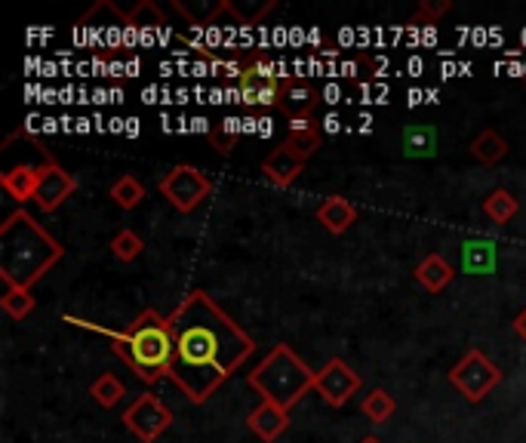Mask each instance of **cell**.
Here are the masks:
<instances>
[{"label": "cell", "instance_id": "23", "mask_svg": "<svg viewBox=\"0 0 526 443\" xmlns=\"http://www.w3.org/2000/svg\"><path fill=\"white\" fill-rule=\"evenodd\" d=\"M145 197V188L136 176H120L114 185H111V200L120 207V210H136Z\"/></svg>", "mask_w": 526, "mask_h": 443}, {"label": "cell", "instance_id": "14", "mask_svg": "<svg viewBox=\"0 0 526 443\" xmlns=\"http://www.w3.org/2000/svg\"><path fill=\"white\" fill-rule=\"evenodd\" d=\"M317 222L327 228L330 234H345L357 222V207L351 204V200H345L342 194H333V197H327L320 204Z\"/></svg>", "mask_w": 526, "mask_h": 443}, {"label": "cell", "instance_id": "18", "mask_svg": "<svg viewBox=\"0 0 526 443\" xmlns=\"http://www.w3.org/2000/svg\"><path fill=\"white\" fill-rule=\"evenodd\" d=\"M314 102H317V93L305 84V80H283L277 105L290 114V120H293V117H305V114H311Z\"/></svg>", "mask_w": 526, "mask_h": 443}, {"label": "cell", "instance_id": "6", "mask_svg": "<svg viewBox=\"0 0 526 443\" xmlns=\"http://www.w3.org/2000/svg\"><path fill=\"white\" fill-rule=\"evenodd\" d=\"M160 194H164L173 210L179 213H194L204 200L213 194V182L191 164L173 167L164 179H160Z\"/></svg>", "mask_w": 526, "mask_h": 443}, {"label": "cell", "instance_id": "24", "mask_svg": "<svg viewBox=\"0 0 526 443\" xmlns=\"http://www.w3.org/2000/svg\"><path fill=\"white\" fill-rule=\"evenodd\" d=\"M90 394H93V400H96L99 407L111 410V407H117V404H120V397L127 394V388H124V382H120L114 373H102V376L93 382Z\"/></svg>", "mask_w": 526, "mask_h": 443}, {"label": "cell", "instance_id": "20", "mask_svg": "<svg viewBox=\"0 0 526 443\" xmlns=\"http://www.w3.org/2000/svg\"><path fill=\"white\" fill-rule=\"evenodd\" d=\"M517 207H520L517 197L508 188H496L487 194V200H483V213H487V219L496 225H508L517 216Z\"/></svg>", "mask_w": 526, "mask_h": 443}, {"label": "cell", "instance_id": "21", "mask_svg": "<svg viewBox=\"0 0 526 443\" xmlns=\"http://www.w3.org/2000/svg\"><path fill=\"white\" fill-rule=\"evenodd\" d=\"M471 154L480 160V164H499V160H505V154H508V142L496 130H483L471 142Z\"/></svg>", "mask_w": 526, "mask_h": 443}, {"label": "cell", "instance_id": "30", "mask_svg": "<svg viewBox=\"0 0 526 443\" xmlns=\"http://www.w3.org/2000/svg\"><path fill=\"white\" fill-rule=\"evenodd\" d=\"M514 330H517V333H520V336L526 339V308H523V311L517 314V320H514Z\"/></svg>", "mask_w": 526, "mask_h": 443}, {"label": "cell", "instance_id": "8", "mask_svg": "<svg viewBox=\"0 0 526 443\" xmlns=\"http://www.w3.org/2000/svg\"><path fill=\"white\" fill-rule=\"evenodd\" d=\"M240 102L247 105H277L283 80L274 74V65L268 59H253L244 74H240Z\"/></svg>", "mask_w": 526, "mask_h": 443}, {"label": "cell", "instance_id": "19", "mask_svg": "<svg viewBox=\"0 0 526 443\" xmlns=\"http://www.w3.org/2000/svg\"><path fill=\"white\" fill-rule=\"evenodd\" d=\"M37 179H40V170H37V167H16V170H10V173L0 176V185H4V191H7L13 200H34Z\"/></svg>", "mask_w": 526, "mask_h": 443}, {"label": "cell", "instance_id": "28", "mask_svg": "<svg viewBox=\"0 0 526 443\" xmlns=\"http://www.w3.org/2000/svg\"><path fill=\"white\" fill-rule=\"evenodd\" d=\"M127 22L130 25H136V28H160V25H164V16H160L157 13V7L154 4H148V0H145V4H139L133 13H127Z\"/></svg>", "mask_w": 526, "mask_h": 443}, {"label": "cell", "instance_id": "1", "mask_svg": "<svg viewBox=\"0 0 526 443\" xmlns=\"http://www.w3.org/2000/svg\"><path fill=\"white\" fill-rule=\"evenodd\" d=\"M170 327L176 339L170 379L191 404H207L210 394L256 351L253 336L240 330L204 290L179 302Z\"/></svg>", "mask_w": 526, "mask_h": 443}, {"label": "cell", "instance_id": "10", "mask_svg": "<svg viewBox=\"0 0 526 443\" xmlns=\"http://www.w3.org/2000/svg\"><path fill=\"white\" fill-rule=\"evenodd\" d=\"M40 170V179H37V191H34V204L44 210V213H56L65 200L74 194L77 182L71 173H65L56 160H47L44 167H37Z\"/></svg>", "mask_w": 526, "mask_h": 443}, {"label": "cell", "instance_id": "15", "mask_svg": "<svg viewBox=\"0 0 526 443\" xmlns=\"http://www.w3.org/2000/svg\"><path fill=\"white\" fill-rule=\"evenodd\" d=\"M400 148L413 160H431L437 154V127L434 124H410L400 136Z\"/></svg>", "mask_w": 526, "mask_h": 443}, {"label": "cell", "instance_id": "17", "mask_svg": "<svg viewBox=\"0 0 526 443\" xmlns=\"http://www.w3.org/2000/svg\"><path fill=\"white\" fill-rule=\"evenodd\" d=\"M453 277H456L453 265H450L447 259H443L440 253H431V256H425V259L416 265V280H419V284H422L428 293H440L443 287H450Z\"/></svg>", "mask_w": 526, "mask_h": 443}, {"label": "cell", "instance_id": "31", "mask_svg": "<svg viewBox=\"0 0 526 443\" xmlns=\"http://www.w3.org/2000/svg\"><path fill=\"white\" fill-rule=\"evenodd\" d=\"M357 443H382V440H379V437H373V434H370V437H360V440H357Z\"/></svg>", "mask_w": 526, "mask_h": 443}, {"label": "cell", "instance_id": "29", "mask_svg": "<svg viewBox=\"0 0 526 443\" xmlns=\"http://www.w3.org/2000/svg\"><path fill=\"white\" fill-rule=\"evenodd\" d=\"M450 10H453L450 0H425V4L419 7V16L422 19H440L443 13H450Z\"/></svg>", "mask_w": 526, "mask_h": 443}, {"label": "cell", "instance_id": "4", "mask_svg": "<svg viewBox=\"0 0 526 443\" xmlns=\"http://www.w3.org/2000/svg\"><path fill=\"white\" fill-rule=\"evenodd\" d=\"M314 376L317 373L290 345H274L262 357V364L250 373V385L262 394V400H271V404L290 413L302 400V394L314 388Z\"/></svg>", "mask_w": 526, "mask_h": 443}, {"label": "cell", "instance_id": "27", "mask_svg": "<svg viewBox=\"0 0 526 443\" xmlns=\"http://www.w3.org/2000/svg\"><path fill=\"white\" fill-rule=\"evenodd\" d=\"M237 120H225V124H216L210 130V145L219 151V154H231L234 145H237Z\"/></svg>", "mask_w": 526, "mask_h": 443}, {"label": "cell", "instance_id": "13", "mask_svg": "<svg viewBox=\"0 0 526 443\" xmlns=\"http://www.w3.org/2000/svg\"><path fill=\"white\" fill-rule=\"evenodd\" d=\"M499 265V250L493 240L474 237L462 247V271L465 274H496Z\"/></svg>", "mask_w": 526, "mask_h": 443}, {"label": "cell", "instance_id": "2", "mask_svg": "<svg viewBox=\"0 0 526 443\" xmlns=\"http://www.w3.org/2000/svg\"><path fill=\"white\" fill-rule=\"evenodd\" d=\"M65 320L68 324L90 327V330L108 336L114 342L111 345L114 354L124 360L142 382L154 385L157 379H170V367H173V357H176V339H173L170 317L157 314L154 308L142 311L124 333L93 327V324H87V320H77V317H65Z\"/></svg>", "mask_w": 526, "mask_h": 443}, {"label": "cell", "instance_id": "11", "mask_svg": "<svg viewBox=\"0 0 526 443\" xmlns=\"http://www.w3.org/2000/svg\"><path fill=\"white\" fill-rule=\"evenodd\" d=\"M305 170V160H299L287 145H277L265 160H262V173L274 188H290Z\"/></svg>", "mask_w": 526, "mask_h": 443}, {"label": "cell", "instance_id": "26", "mask_svg": "<svg viewBox=\"0 0 526 443\" xmlns=\"http://www.w3.org/2000/svg\"><path fill=\"white\" fill-rule=\"evenodd\" d=\"M142 250H145V244H142V237L133 228H124L120 234H114V240H111V253L120 262H136L142 256Z\"/></svg>", "mask_w": 526, "mask_h": 443}, {"label": "cell", "instance_id": "22", "mask_svg": "<svg viewBox=\"0 0 526 443\" xmlns=\"http://www.w3.org/2000/svg\"><path fill=\"white\" fill-rule=\"evenodd\" d=\"M360 410H363V416H367L370 422H376V425H382V422H388L391 416H394V410H397V404H394V397L385 391V388H373L367 397H363V404H360Z\"/></svg>", "mask_w": 526, "mask_h": 443}, {"label": "cell", "instance_id": "25", "mask_svg": "<svg viewBox=\"0 0 526 443\" xmlns=\"http://www.w3.org/2000/svg\"><path fill=\"white\" fill-rule=\"evenodd\" d=\"M37 299L31 296V290H22V287H7L4 299H0V308H4L13 320H25L31 311H34Z\"/></svg>", "mask_w": 526, "mask_h": 443}, {"label": "cell", "instance_id": "7", "mask_svg": "<svg viewBox=\"0 0 526 443\" xmlns=\"http://www.w3.org/2000/svg\"><path fill=\"white\" fill-rule=\"evenodd\" d=\"M124 425L142 440V443H154L160 434H164L173 425V413L160 404L157 394H139L136 404L124 413Z\"/></svg>", "mask_w": 526, "mask_h": 443}, {"label": "cell", "instance_id": "12", "mask_svg": "<svg viewBox=\"0 0 526 443\" xmlns=\"http://www.w3.org/2000/svg\"><path fill=\"white\" fill-rule=\"evenodd\" d=\"M247 425H250V431H253L259 440L274 443L283 431H287L290 416H287V410H283V407L271 404V400H262V404L247 416Z\"/></svg>", "mask_w": 526, "mask_h": 443}, {"label": "cell", "instance_id": "3", "mask_svg": "<svg viewBox=\"0 0 526 443\" xmlns=\"http://www.w3.org/2000/svg\"><path fill=\"white\" fill-rule=\"evenodd\" d=\"M59 259L62 244L25 210L13 213L0 228V277H4L7 287L31 290V284H37Z\"/></svg>", "mask_w": 526, "mask_h": 443}, {"label": "cell", "instance_id": "16", "mask_svg": "<svg viewBox=\"0 0 526 443\" xmlns=\"http://www.w3.org/2000/svg\"><path fill=\"white\" fill-rule=\"evenodd\" d=\"M283 145H287L299 160H308L320 148V127L311 120V114L290 120V136H287V142H283Z\"/></svg>", "mask_w": 526, "mask_h": 443}, {"label": "cell", "instance_id": "9", "mask_svg": "<svg viewBox=\"0 0 526 443\" xmlns=\"http://www.w3.org/2000/svg\"><path fill=\"white\" fill-rule=\"evenodd\" d=\"M314 388L330 407H345L348 400L360 391V376L345 364V360L333 357L323 364V370L314 376Z\"/></svg>", "mask_w": 526, "mask_h": 443}, {"label": "cell", "instance_id": "5", "mask_svg": "<svg viewBox=\"0 0 526 443\" xmlns=\"http://www.w3.org/2000/svg\"><path fill=\"white\" fill-rule=\"evenodd\" d=\"M450 382L456 385V391L468 400V404H480V400L502 382V370L480 348H471L450 370Z\"/></svg>", "mask_w": 526, "mask_h": 443}]
</instances>
